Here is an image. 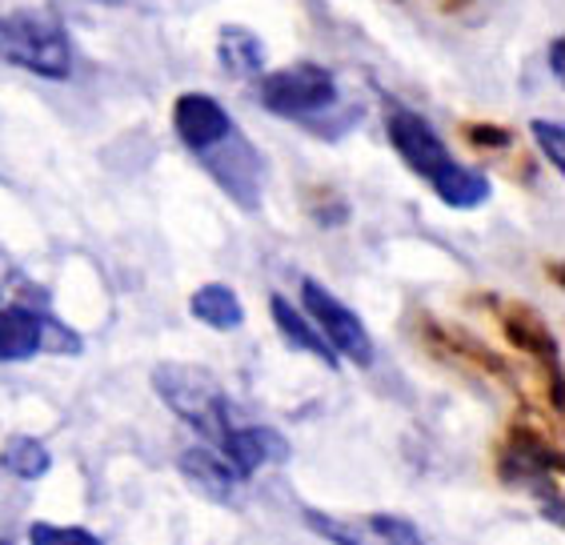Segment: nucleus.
<instances>
[{
	"label": "nucleus",
	"mask_w": 565,
	"mask_h": 545,
	"mask_svg": "<svg viewBox=\"0 0 565 545\" xmlns=\"http://www.w3.org/2000/svg\"><path fill=\"white\" fill-rule=\"evenodd\" d=\"M385 129H390V145L397 149V157H402L449 209H478L490 201V177L457 161L422 113H414V109L390 113V125H385Z\"/></svg>",
	"instance_id": "1"
},
{
	"label": "nucleus",
	"mask_w": 565,
	"mask_h": 545,
	"mask_svg": "<svg viewBox=\"0 0 565 545\" xmlns=\"http://www.w3.org/2000/svg\"><path fill=\"white\" fill-rule=\"evenodd\" d=\"M0 61L44 81H65L73 73V41L53 12L21 9L0 17Z\"/></svg>",
	"instance_id": "2"
},
{
	"label": "nucleus",
	"mask_w": 565,
	"mask_h": 545,
	"mask_svg": "<svg viewBox=\"0 0 565 545\" xmlns=\"http://www.w3.org/2000/svg\"><path fill=\"white\" fill-rule=\"evenodd\" d=\"M152 389L161 393V402L193 434L205 437L209 446H221V437L233 429V405H228L225 389L201 365H173V361H164V365L152 370Z\"/></svg>",
	"instance_id": "3"
},
{
	"label": "nucleus",
	"mask_w": 565,
	"mask_h": 545,
	"mask_svg": "<svg viewBox=\"0 0 565 545\" xmlns=\"http://www.w3.org/2000/svg\"><path fill=\"white\" fill-rule=\"evenodd\" d=\"M85 350V341L76 338V329L56 321L49 309V293H36V301L0 293V361H29L36 353H76Z\"/></svg>",
	"instance_id": "4"
},
{
	"label": "nucleus",
	"mask_w": 565,
	"mask_h": 545,
	"mask_svg": "<svg viewBox=\"0 0 565 545\" xmlns=\"http://www.w3.org/2000/svg\"><path fill=\"white\" fill-rule=\"evenodd\" d=\"M262 105L273 117L301 120L313 129L317 120L338 109V77L313 61H301L262 81Z\"/></svg>",
	"instance_id": "5"
},
{
	"label": "nucleus",
	"mask_w": 565,
	"mask_h": 545,
	"mask_svg": "<svg viewBox=\"0 0 565 545\" xmlns=\"http://www.w3.org/2000/svg\"><path fill=\"white\" fill-rule=\"evenodd\" d=\"M301 306H305V313L317 321L321 338L329 341V350L338 353V357L353 361L358 370H370L377 353H373L370 329H365V321H361L353 309L341 306L338 297L329 293L321 281H313V277H305L301 281Z\"/></svg>",
	"instance_id": "6"
},
{
	"label": "nucleus",
	"mask_w": 565,
	"mask_h": 545,
	"mask_svg": "<svg viewBox=\"0 0 565 545\" xmlns=\"http://www.w3.org/2000/svg\"><path fill=\"white\" fill-rule=\"evenodd\" d=\"M201 157H205L213 177L225 185V193L233 196L237 205H245L249 213L262 205V161H257L249 141H241L237 129L228 132L217 149H209V153H201Z\"/></svg>",
	"instance_id": "7"
},
{
	"label": "nucleus",
	"mask_w": 565,
	"mask_h": 545,
	"mask_svg": "<svg viewBox=\"0 0 565 545\" xmlns=\"http://www.w3.org/2000/svg\"><path fill=\"white\" fill-rule=\"evenodd\" d=\"M173 129H177V137H181V145L201 157V153H209V149H217L237 125H233L225 105L213 100L209 93H185V97H177V105H173Z\"/></svg>",
	"instance_id": "8"
},
{
	"label": "nucleus",
	"mask_w": 565,
	"mask_h": 545,
	"mask_svg": "<svg viewBox=\"0 0 565 545\" xmlns=\"http://www.w3.org/2000/svg\"><path fill=\"white\" fill-rule=\"evenodd\" d=\"M217 453L237 469L241 478H249V473H257V469L269 466V461L289 458V441L269 426H237V421H233V429L221 437Z\"/></svg>",
	"instance_id": "9"
},
{
	"label": "nucleus",
	"mask_w": 565,
	"mask_h": 545,
	"mask_svg": "<svg viewBox=\"0 0 565 545\" xmlns=\"http://www.w3.org/2000/svg\"><path fill=\"white\" fill-rule=\"evenodd\" d=\"M269 317H273V325L281 329V338H285V345H289V350L309 353V357H317L326 370H341V357L329 350V341L321 338V329L309 325V321H305V313L294 306V301H285L281 293H273L269 297Z\"/></svg>",
	"instance_id": "10"
},
{
	"label": "nucleus",
	"mask_w": 565,
	"mask_h": 545,
	"mask_svg": "<svg viewBox=\"0 0 565 545\" xmlns=\"http://www.w3.org/2000/svg\"><path fill=\"white\" fill-rule=\"evenodd\" d=\"M501 321H505V333H510L513 345H522L533 357L550 361V373H554V405H562V370H557V341L550 338V329L542 325V317L525 306H505L501 309Z\"/></svg>",
	"instance_id": "11"
},
{
	"label": "nucleus",
	"mask_w": 565,
	"mask_h": 545,
	"mask_svg": "<svg viewBox=\"0 0 565 545\" xmlns=\"http://www.w3.org/2000/svg\"><path fill=\"white\" fill-rule=\"evenodd\" d=\"M177 466H181V473H185V478L193 481L205 498H213V502H225V505L233 502V490H237L241 473L228 466L225 458H221L217 449H205V446L185 449Z\"/></svg>",
	"instance_id": "12"
},
{
	"label": "nucleus",
	"mask_w": 565,
	"mask_h": 545,
	"mask_svg": "<svg viewBox=\"0 0 565 545\" xmlns=\"http://www.w3.org/2000/svg\"><path fill=\"white\" fill-rule=\"evenodd\" d=\"M550 469V473H557L562 469V458H557L554 449H545L542 437L533 434H518L510 437V449H505V461H501V478L505 481H542V473Z\"/></svg>",
	"instance_id": "13"
},
{
	"label": "nucleus",
	"mask_w": 565,
	"mask_h": 545,
	"mask_svg": "<svg viewBox=\"0 0 565 545\" xmlns=\"http://www.w3.org/2000/svg\"><path fill=\"white\" fill-rule=\"evenodd\" d=\"M217 61L233 81H249L265 68V41L241 24H225L217 36Z\"/></svg>",
	"instance_id": "14"
},
{
	"label": "nucleus",
	"mask_w": 565,
	"mask_h": 545,
	"mask_svg": "<svg viewBox=\"0 0 565 545\" xmlns=\"http://www.w3.org/2000/svg\"><path fill=\"white\" fill-rule=\"evenodd\" d=\"M189 313H193L201 325L217 329V333L241 329V321H245V306H241V297L221 281L201 285V289L189 297Z\"/></svg>",
	"instance_id": "15"
},
{
	"label": "nucleus",
	"mask_w": 565,
	"mask_h": 545,
	"mask_svg": "<svg viewBox=\"0 0 565 545\" xmlns=\"http://www.w3.org/2000/svg\"><path fill=\"white\" fill-rule=\"evenodd\" d=\"M0 469L21 481H36L53 469V453H49V446L36 441V437L17 434L4 441V449H0Z\"/></svg>",
	"instance_id": "16"
},
{
	"label": "nucleus",
	"mask_w": 565,
	"mask_h": 545,
	"mask_svg": "<svg viewBox=\"0 0 565 545\" xmlns=\"http://www.w3.org/2000/svg\"><path fill=\"white\" fill-rule=\"evenodd\" d=\"M29 542L33 545H100V537L93 534V530H81V525L33 522L29 525Z\"/></svg>",
	"instance_id": "17"
},
{
	"label": "nucleus",
	"mask_w": 565,
	"mask_h": 545,
	"mask_svg": "<svg viewBox=\"0 0 565 545\" xmlns=\"http://www.w3.org/2000/svg\"><path fill=\"white\" fill-rule=\"evenodd\" d=\"M530 132H533V141H537V149L545 153V161L562 173V169H565V132H562V125H557V120H533Z\"/></svg>",
	"instance_id": "18"
},
{
	"label": "nucleus",
	"mask_w": 565,
	"mask_h": 545,
	"mask_svg": "<svg viewBox=\"0 0 565 545\" xmlns=\"http://www.w3.org/2000/svg\"><path fill=\"white\" fill-rule=\"evenodd\" d=\"M370 530L377 537H385V542H402V545L422 542V530H417L414 522H405V517H393V513H373Z\"/></svg>",
	"instance_id": "19"
},
{
	"label": "nucleus",
	"mask_w": 565,
	"mask_h": 545,
	"mask_svg": "<svg viewBox=\"0 0 565 545\" xmlns=\"http://www.w3.org/2000/svg\"><path fill=\"white\" fill-rule=\"evenodd\" d=\"M305 522L313 525L317 534H326L329 542H338V545H358V542H361L358 534H349L345 525L333 522V517H326V513H321V510H305Z\"/></svg>",
	"instance_id": "20"
},
{
	"label": "nucleus",
	"mask_w": 565,
	"mask_h": 545,
	"mask_svg": "<svg viewBox=\"0 0 565 545\" xmlns=\"http://www.w3.org/2000/svg\"><path fill=\"white\" fill-rule=\"evenodd\" d=\"M466 137L481 149H505L513 141V132L501 129V125H466Z\"/></svg>",
	"instance_id": "21"
},
{
	"label": "nucleus",
	"mask_w": 565,
	"mask_h": 545,
	"mask_svg": "<svg viewBox=\"0 0 565 545\" xmlns=\"http://www.w3.org/2000/svg\"><path fill=\"white\" fill-rule=\"evenodd\" d=\"M562 49H565L562 41L550 44V73H554V77H562Z\"/></svg>",
	"instance_id": "22"
}]
</instances>
